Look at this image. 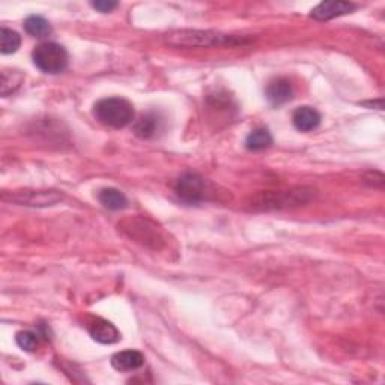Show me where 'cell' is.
Instances as JSON below:
<instances>
[{"mask_svg":"<svg viewBox=\"0 0 385 385\" xmlns=\"http://www.w3.org/2000/svg\"><path fill=\"white\" fill-rule=\"evenodd\" d=\"M166 43L173 47H215V45H223L229 44L230 39H234L228 35L217 34V32L211 30H175L170 34L166 35Z\"/></svg>","mask_w":385,"mask_h":385,"instance_id":"obj_2","label":"cell"},{"mask_svg":"<svg viewBox=\"0 0 385 385\" xmlns=\"http://www.w3.org/2000/svg\"><path fill=\"white\" fill-rule=\"evenodd\" d=\"M24 77L20 71H2V76H0V94H2V96L14 94L21 86Z\"/></svg>","mask_w":385,"mask_h":385,"instance_id":"obj_17","label":"cell"},{"mask_svg":"<svg viewBox=\"0 0 385 385\" xmlns=\"http://www.w3.org/2000/svg\"><path fill=\"white\" fill-rule=\"evenodd\" d=\"M94 115L96 120L110 128H124L134 119V109L130 101L119 96L104 98L95 104Z\"/></svg>","mask_w":385,"mask_h":385,"instance_id":"obj_1","label":"cell"},{"mask_svg":"<svg viewBox=\"0 0 385 385\" xmlns=\"http://www.w3.org/2000/svg\"><path fill=\"white\" fill-rule=\"evenodd\" d=\"M307 192L304 188H300L295 191H289V192H265V195H261L259 200L256 202V206L265 208H280V206H286V205H298V204H304L307 202Z\"/></svg>","mask_w":385,"mask_h":385,"instance_id":"obj_5","label":"cell"},{"mask_svg":"<svg viewBox=\"0 0 385 385\" xmlns=\"http://www.w3.org/2000/svg\"><path fill=\"white\" fill-rule=\"evenodd\" d=\"M32 58H34L36 68L45 74H59L68 67V53L65 47L56 43L39 44L34 50Z\"/></svg>","mask_w":385,"mask_h":385,"instance_id":"obj_3","label":"cell"},{"mask_svg":"<svg viewBox=\"0 0 385 385\" xmlns=\"http://www.w3.org/2000/svg\"><path fill=\"white\" fill-rule=\"evenodd\" d=\"M87 330L94 340L102 344H113L120 337L118 328L102 318H92L87 324Z\"/></svg>","mask_w":385,"mask_h":385,"instance_id":"obj_8","label":"cell"},{"mask_svg":"<svg viewBox=\"0 0 385 385\" xmlns=\"http://www.w3.org/2000/svg\"><path fill=\"white\" fill-rule=\"evenodd\" d=\"M354 3L343 2V0H327V2L319 3L316 8H313L311 17L315 20H331L336 17H340V15L351 14L355 10Z\"/></svg>","mask_w":385,"mask_h":385,"instance_id":"obj_6","label":"cell"},{"mask_svg":"<svg viewBox=\"0 0 385 385\" xmlns=\"http://www.w3.org/2000/svg\"><path fill=\"white\" fill-rule=\"evenodd\" d=\"M272 144V135L267 128H256L245 139V146L250 151H263Z\"/></svg>","mask_w":385,"mask_h":385,"instance_id":"obj_14","label":"cell"},{"mask_svg":"<svg viewBox=\"0 0 385 385\" xmlns=\"http://www.w3.org/2000/svg\"><path fill=\"white\" fill-rule=\"evenodd\" d=\"M21 38L15 30L2 28L0 30V52L3 54H11L15 53L20 48Z\"/></svg>","mask_w":385,"mask_h":385,"instance_id":"obj_18","label":"cell"},{"mask_svg":"<svg viewBox=\"0 0 385 385\" xmlns=\"http://www.w3.org/2000/svg\"><path fill=\"white\" fill-rule=\"evenodd\" d=\"M15 340H17V344L23 349V351H28V352H34L38 344V336L32 331H20L15 336Z\"/></svg>","mask_w":385,"mask_h":385,"instance_id":"obj_19","label":"cell"},{"mask_svg":"<svg viewBox=\"0 0 385 385\" xmlns=\"http://www.w3.org/2000/svg\"><path fill=\"white\" fill-rule=\"evenodd\" d=\"M292 122L298 131L309 133V131L316 130V128L319 126L320 115L318 113V110H315L313 107L302 106L294 111Z\"/></svg>","mask_w":385,"mask_h":385,"instance_id":"obj_11","label":"cell"},{"mask_svg":"<svg viewBox=\"0 0 385 385\" xmlns=\"http://www.w3.org/2000/svg\"><path fill=\"white\" fill-rule=\"evenodd\" d=\"M175 192L188 204L200 202V200L205 199V181L200 178L197 173H184L181 178L176 181Z\"/></svg>","mask_w":385,"mask_h":385,"instance_id":"obj_4","label":"cell"},{"mask_svg":"<svg viewBox=\"0 0 385 385\" xmlns=\"http://www.w3.org/2000/svg\"><path fill=\"white\" fill-rule=\"evenodd\" d=\"M149 221L146 220H134L131 221L128 226H125L124 230H126L130 234L131 238L138 239L139 243H143L149 245V243H152L155 245V248H158V243H162V236H160V232L157 230L155 226H149Z\"/></svg>","mask_w":385,"mask_h":385,"instance_id":"obj_9","label":"cell"},{"mask_svg":"<svg viewBox=\"0 0 385 385\" xmlns=\"http://www.w3.org/2000/svg\"><path fill=\"white\" fill-rule=\"evenodd\" d=\"M24 30L35 38H45L52 34V26L41 15H30L24 21Z\"/></svg>","mask_w":385,"mask_h":385,"instance_id":"obj_15","label":"cell"},{"mask_svg":"<svg viewBox=\"0 0 385 385\" xmlns=\"http://www.w3.org/2000/svg\"><path fill=\"white\" fill-rule=\"evenodd\" d=\"M98 200L104 208H107L110 211L124 210L128 205V200L124 192L116 188H102L98 192Z\"/></svg>","mask_w":385,"mask_h":385,"instance_id":"obj_13","label":"cell"},{"mask_svg":"<svg viewBox=\"0 0 385 385\" xmlns=\"http://www.w3.org/2000/svg\"><path fill=\"white\" fill-rule=\"evenodd\" d=\"M12 200L26 206H52L62 200V195L56 191H21L14 192Z\"/></svg>","mask_w":385,"mask_h":385,"instance_id":"obj_7","label":"cell"},{"mask_svg":"<svg viewBox=\"0 0 385 385\" xmlns=\"http://www.w3.org/2000/svg\"><path fill=\"white\" fill-rule=\"evenodd\" d=\"M160 119L154 113L144 115L140 120H138V124L134 125V133L139 135L140 139H151L154 138L155 133L158 131Z\"/></svg>","mask_w":385,"mask_h":385,"instance_id":"obj_16","label":"cell"},{"mask_svg":"<svg viewBox=\"0 0 385 385\" xmlns=\"http://www.w3.org/2000/svg\"><path fill=\"white\" fill-rule=\"evenodd\" d=\"M92 6L95 8L96 11H100L102 14H107L111 12L118 8V2H111V0H100V2H94Z\"/></svg>","mask_w":385,"mask_h":385,"instance_id":"obj_20","label":"cell"},{"mask_svg":"<svg viewBox=\"0 0 385 385\" xmlns=\"http://www.w3.org/2000/svg\"><path fill=\"white\" fill-rule=\"evenodd\" d=\"M294 87L287 78H276L267 86V98L272 106H282L292 100Z\"/></svg>","mask_w":385,"mask_h":385,"instance_id":"obj_10","label":"cell"},{"mask_svg":"<svg viewBox=\"0 0 385 385\" xmlns=\"http://www.w3.org/2000/svg\"><path fill=\"white\" fill-rule=\"evenodd\" d=\"M144 363V357L142 352L134 349L120 351L118 354L111 357V366H113L119 372H133L138 371Z\"/></svg>","mask_w":385,"mask_h":385,"instance_id":"obj_12","label":"cell"}]
</instances>
